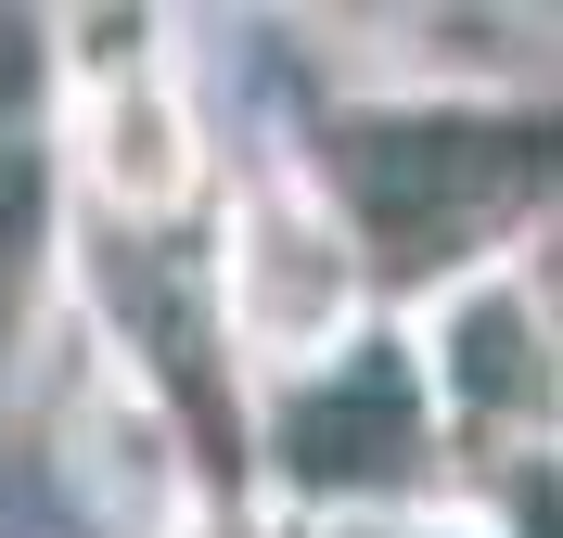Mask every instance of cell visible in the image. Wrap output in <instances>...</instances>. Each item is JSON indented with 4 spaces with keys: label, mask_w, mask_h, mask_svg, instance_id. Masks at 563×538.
<instances>
[{
    "label": "cell",
    "mask_w": 563,
    "mask_h": 538,
    "mask_svg": "<svg viewBox=\"0 0 563 538\" xmlns=\"http://www.w3.org/2000/svg\"><path fill=\"white\" fill-rule=\"evenodd\" d=\"M410 333V372H422V410H435V449H449L461 501L499 487V474H551V436H563V295H551V231L461 283L410 295L397 308Z\"/></svg>",
    "instance_id": "3"
},
{
    "label": "cell",
    "mask_w": 563,
    "mask_h": 538,
    "mask_svg": "<svg viewBox=\"0 0 563 538\" xmlns=\"http://www.w3.org/2000/svg\"><path fill=\"white\" fill-rule=\"evenodd\" d=\"M244 487L282 538L320 526H422V513H461V474L435 449V410H422L410 333L397 308L372 333H346L333 359L244 385Z\"/></svg>",
    "instance_id": "2"
},
{
    "label": "cell",
    "mask_w": 563,
    "mask_h": 538,
    "mask_svg": "<svg viewBox=\"0 0 563 538\" xmlns=\"http://www.w3.org/2000/svg\"><path fill=\"white\" fill-rule=\"evenodd\" d=\"M65 295H77V218L52 179V39L38 13H0V397L26 385Z\"/></svg>",
    "instance_id": "6"
},
{
    "label": "cell",
    "mask_w": 563,
    "mask_h": 538,
    "mask_svg": "<svg viewBox=\"0 0 563 538\" xmlns=\"http://www.w3.org/2000/svg\"><path fill=\"white\" fill-rule=\"evenodd\" d=\"M308 179L372 256V295H410L487 270L551 231V103H449V90H333Z\"/></svg>",
    "instance_id": "1"
},
{
    "label": "cell",
    "mask_w": 563,
    "mask_h": 538,
    "mask_svg": "<svg viewBox=\"0 0 563 538\" xmlns=\"http://www.w3.org/2000/svg\"><path fill=\"white\" fill-rule=\"evenodd\" d=\"M52 179H65V218H103V231H179L206 218L218 193V116L192 90V52H141L103 77H52Z\"/></svg>",
    "instance_id": "5"
},
{
    "label": "cell",
    "mask_w": 563,
    "mask_h": 538,
    "mask_svg": "<svg viewBox=\"0 0 563 538\" xmlns=\"http://www.w3.org/2000/svg\"><path fill=\"white\" fill-rule=\"evenodd\" d=\"M372 321H385L372 256L333 218V193L308 179V154H256L244 179L206 193V333L244 385H282Z\"/></svg>",
    "instance_id": "4"
}]
</instances>
